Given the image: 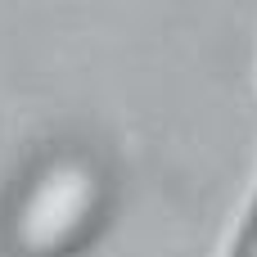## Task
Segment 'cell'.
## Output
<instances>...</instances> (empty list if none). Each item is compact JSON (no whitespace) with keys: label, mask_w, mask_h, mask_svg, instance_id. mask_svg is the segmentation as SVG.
<instances>
[{"label":"cell","mask_w":257,"mask_h":257,"mask_svg":"<svg viewBox=\"0 0 257 257\" xmlns=\"http://www.w3.org/2000/svg\"><path fill=\"white\" fill-rule=\"evenodd\" d=\"M108 181L81 149H59L32 167L9 212L14 257H72L104 221Z\"/></svg>","instance_id":"6da1fadb"},{"label":"cell","mask_w":257,"mask_h":257,"mask_svg":"<svg viewBox=\"0 0 257 257\" xmlns=\"http://www.w3.org/2000/svg\"><path fill=\"white\" fill-rule=\"evenodd\" d=\"M221 257H257V176L239 203V217H235L226 244H221Z\"/></svg>","instance_id":"7a4b0ae2"}]
</instances>
